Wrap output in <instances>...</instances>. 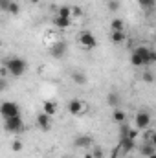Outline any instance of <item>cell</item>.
I'll use <instances>...</instances> for the list:
<instances>
[{
	"mask_svg": "<svg viewBox=\"0 0 156 158\" xmlns=\"http://www.w3.org/2000/svg\"><path fill=\"white\" fill-rule=\"evenodd\" d=\"M92 158H103V149H101V147H94Z\"/></svg>",
	"mask_w": 156,
	"mask_h": 158,
	"instance_id": "obj_24",
	"label": "cell"
},
{
	"mask_svg": "<svg viewBox=\"0 0 156 158\" xmlns=\"http://www.w3.org/2000/svg\"><path fill=\"white\" fill-rule=\"evenodd\" d=\"M70 9H72V17H81L83 15V11L79 9L77 6H70Z\"/></svg>",
	"mask_w": 156,
	"mask_h": 158,
	"instance_id": "obj_25",
	"label": "cell"
},
{
	"mask_svg": "<svg viewBox=\"0 0 156 158\" xmlns=\"http://www.w3.org/2000/svg\"><path fill=\"white\" fill-rule=\"evenodd\" d=\"M74 143H76V147H83V149H86V147L92 145V138H90V136H77Z\"/></svg>",
	"mask_w": 156,
	"mask_h": 158,
	"instance_id": "obj_12",
	"label": "cell"
},
{
	"mask_svg": "<svg viewBox=\"0 0 156 158\" xmlns=\"http://www.w3.org/2000/svg\"><path fill=\"white\" fill-rule=\"evenodd\" d=\"M57 15L63 17V19H72V9H70V6H59V7H57Z\"/></svg>",
	"mask_w": 156,
	"mask_h": 158,
	"instance_id": "obj_15",
	"label": "cell"
},
{
	"mask_svg": "<svg viewBox=\"0 0 156 158\" xmlns=\"http://www.w3.org/2000/svg\"><path fill=\"white\" fill-rule=\"evenodd\" d=\"M0 114L4 118H11V116H18L20 114V109L15 101H4L0 105Z\"/></svg>",
	"mask_w": 156,
	"mask_h": 158,
	"instance_id": "obj_2",
	"label": "cell"
},
{
	"mask_svg": "<svg viewBox=\"0 0 156 158\" xmlns=\"http://www.w3.org/2000/svg\"><path fill=\"white\" fill-rule=\"evenodd\" d=\"M53 26H57V28H61V30L70 28V26H72V19H63V17H59V15H53Z\"/></svg>",
	"mask_w": 156,
	"mask_h": 158,
	"instance_id": "obj_10",
	"label": "cell"
},
{
	"mask_svg": "<svg viewBox=\"0 0 156 158\" xmlns=\"http://www.w3.org/2000/svg\"><path fill=\"white\" fill-rule=\"evenodd\" d=\"M112 118H114V121L116 123H125V112L123 110H119V109H114V112H112Z\"/></svg>",
	"mask_w": 156,
	"mask_h": 158,
	"instance_id": "obj_19",
	"label": "cell"
},
{
	"mask_svg": "<svg viewBox=\"0 0 156 158\" xmlns=\"http://www.w3.org/2000/svg\"><path fill=\"white\" fill-rule=\"evenodd\" d=\"M147 158H156V153H153V155H151V156H147Z\"/></svg>",
	"mask_w": 156,
	"mask_h": 158,
	"instance_id": "obj_32",
	"label": "cell"
},
{
	"mask_svg": "<svg viewBox=\"0 0 156 158\" xmlns=\"http://www.w3.org/2000/svg\"><path fill=\"white\" fill-rule=\"evenodd\" d=\"M140 2V6L143 7V9H151L153 6H154V0H138Z\"/></svg>",
	"mask_w": 156,
	"mask_h": 158,
	"instance_id": "obj_22",
	"label": "cell"
},
{
	"mask_svg": "<svg viewBox=\"0 0 156 158\" xmlns=\"http://www.w3.org/2000/svg\"><path fill=\"white\" fill-rule=\"evenodd\" d=\"M6 88H7V79L0 77V92H2V90H6Z\"/></svg>",
	"mask_w": 156,
	"mask_h": 158,
	"instance_id": "obj_29",
	"label": "cell"
},
{
	"mask_svg": "<svg viewBox=\"0 0 156 158\" xmlns=\"http://www.w3.org/2000/svg\"><path fill=\"white\" fill-rule=\"evenodd\" d=\"M134 123H136V129H138V131L149 129V125H151V114H149L147 110H140V112L136 114Z\"/></svg>",
	"mask_w": 156,
	"mask_h": 158,
	"instance_id": "obj_5",
	"label": "cell"
},
{
	"mask_svg": "<svg viewBox=\"0 0 156 158\" xmlns=\"http://www.w3.org/2000/svg\"><path fill=\"white\" fill-rule=\"evenodd\" d=\"M110 40L114 44H121L123 40H127V35H125V31H110Z\"/></svg>",
	"mask_w": 156,
	"mask_h": 158,
	"instance_id": "obj_14",
	"label": "cell"
},
{
	"mask_svg": "<svg viewBox=\"0 0 156 158\" xmlns=\"http://www.w3.org/2000/svg\"><path fill=\"white\" fill-rule=\"evenodd\" d=\"M11 149H13L15 153H18V151H22V142H20V140H15V142L11 143Z\"/></svg>",
	"mask_w": 156,
	"mask_h": 158,
	"instance_id": "obj_23",
	"label": "cell"
},
{
	"mask_svg": "<svg viewBox=\"0 0 156 158\" xmlns=\"http://www.w3.org/2000/svg\"><path fill=\"white\" fill-rule=\"evenodd\" d=\"M130 63H132V66H136V68L145 66V64H143V61H142V57H140V55H136L134 52H132V55H130Z\"/></svg>",
	"mask_w": 156,
	"mask_h": 158,
	"instance_id": "obj_21",
	"label": "cell"
},
{
	"mask_svg": "<svg viewBox=\"0 0 156 158\" xmlns=\"http://www.w3.org/2000/svg\"><path fill=\"white\" fill-rule=\"evenodd\" d=\"M9 2H11V0H0V9H2V11H7Z\"/></svg>",
	"mask_w": 156,
	"mask_h": 158,
	"instance_id": "obj_28",
	"label": "cell"
},
{
	"mask_svg": "<svg viewBox=\"0 0 156 158\" xmlns=\"http://www.w3.org/2000/svg\"><path fill=\"white\" fill-rule=\"evenodd\" d=\"M79 42H81L84 48H96V46H97V40H96V37H94L88 30H83V31L79 33Z\"/></svg>",
	"mask_w": 156,
	"mask_h": 158,
	"instance_id": "obj_6",
	"label": "cell"
},
{
	"mask_svg": "<svg viewBox=\"0 0 156 158\" xmlns=\"http://www.w3.org/2000/svg\"><path fill=\"white\" fill-rule=\"evenodd\" d=\"M7 13H11V15H18V13H20V6H18L15 0H11L9 6H7Z\"/></svg>",
	"mask_w": 156,
	"mask_h": 158,
	"instance_id": "obj_20",
	"label": "cell"
},
{
	"mask_svg": "<svg viewBox=\"0 0 156 158\" xmlns=\"http://www.w3.org/2000/svg\"><path fill=\"white\" fill-rule=\"evenodd\" d=\"M0 46H2V40H0Z\"/></svg>",
	"mask_w": 156,
	"mask_h": 158,
	"instance_id": "obj_33",
	"label": "cell"
},
{
	"mask_svg": "<svg viewBox=\"0 0 156 158\" xmlns=\"http://www.w3.org/2000/svg\"><path fill=\"white\" fill-rule=\"evenodd\" d=\"M153 153H156V147L153 142H143L142 145H140V155L142 156H151Z\"/></svg>",
	"mask_w": 156,
	"mask_h": 158,
	"instance_id": "obj_9",
	"label": "cell"
},
{
	"mask_svg": "<svg viewBox=\"0 0 156 158\" xmlns=\"http://www.w3.org/2000/svg\"><path fill=\"white\" fill-rule=\"evenodd\" d=\"M37 125H39L42 131H50L51 129V116H48L44 112H39L37 114Z\"/></svg>",
	"mask_w": 156,
	"mask_h": 158,
	"instance_id": "obj_8",
	"label": "cell"
},
{
	"mask_svg": "<svg viewBox=\"0 0 156 158\" xmlns=\"http://www.w3.org/2000/svg\"><path fill=\"white\" fill-rule=\"evenodd\" d=\"M4 68L7 70L9 76H13V77H20V76L26 72L28 64H26V61L20 59V57H9V59L4 61Z\"/></svg>",
	"mask_w": 156,
	"mask_h": 158,
	"instance_id": "obj_1",
	"label": "cell"
},
{
	"mask_svg": "<svg viewBox=\"0 0 156 158\" xmlns=\"http://www.w3.org/2000/svg\"><path fill=\"white\" fill-rule=\"evenodd\" d=\"M66 50H68V44H66L64 40H55V42L50 46V55H51L53 59H61V57H64Z\"/></svg>",
	"mask_w": 156,
	"mask_h": 158,
	"instance_id": "obj_4",
	"label": "cell"
},
{
	"mask_svg": "<svg viewBox=\"0 0 156 158\" xmlns=\"http://www.w3.org/2000/svg\"><path fill=\"white\" fill-rule=\"evenodd\" d=\"M84 110H86V105H84L81 99H72V101L68 103V112H70V114H74V116L83 114Z\"/></svg>",
	"mask_w": 156,
	"mask_h": 158,
	"instance_id": "obj_7",
	"label": "cell"
},
{
	"mask_svg": "<svg viewBox=\"0 0 156 158\" xmlns=\"http://www.w3.org/2000/svg\"><path fill=\"white\" fill-rule=\"evenodd\" d=\"M143 81H145V83H153V79H154V76H153V74H151V72H145V74H143Z\"/></svg>",
	"mask_w": 156,
	"mask_h": 158,
	"instance_id": "obj_26",
	"label": "cell"
},
{
	"mask_svg": "<svg viewBox=\"0 0 156 158\" xmlns=\"http://www.w3.org/2000/svg\"><path fill=\"white\" fill-rule=\"evenodd\" d=\"M42 112L48 114V116H53V114L57 112V103H55V101H44V105H42Z\"/></svg>",
	"mask_w": 156,
	"mask_h": 158,
	"instance_id": "obj_11",
	"label": "cell"
},
{
	"mask_svg": "<svg viewBox=\"0 0 156 158\" xmlns=\"http://www.w3.org/2000/svg\"><path fill=\"white\" fill-rule=\"evenodd\" d=\"M72 79H74V83H76V85H84V83H86V74L76 70V72L72 74Z\"/></svg>",
	"mask_w": 156,
	"mask_h": 158,
	"instance_id": "obj_17",
	"label": "cell"
},
{
	"mask_svg": "<svg viewBox=\"0 0 156 158\" xmlns=\"http://www.w3.org/2000/svg\"><path fill=\"white\" fill-rule=\"evenodd\" d=\"M119 147H121L123 153H130V151L134 149V140H130V138H121Z\"/></svg>",
	"mask_w": 156,
	"mask_h": 158,
	"instance_id": "obj_13",
	"label": "cell"
},
{
	"mask_svg": "<svg viewBox=\"0 0 156 158\" xmlns=\"http://www.w3.org/2000/svg\"><path fill=\"white\" fill-rule=\"evenodd\" d=\"M30 2H31V4H39L40 0H30Z\"/></svg>",
	"mask_w": 156,
	"mask_h": 158,
	"instance_id": "obj_30",
	"label": "cell"
},
{
	"mask_svg": "<svg viewBox=\"0 0 156 158\" xmlns=\"http://www.w3.org/2000/svg\"><path fill=\"white\" fill-rule=\"evenodd\" d=\"M107 103H109L112 109H117V107H119V96H117L116 92H110V94L107 96Z\"/></svg>",
	"mask_w": 156,
	"mask_h": 158,
	"instance_id": "obj_16",
	"label": "cell"
},
{
	"mask_svg": "<svg viewBox=\"0 0 156 158\" xmlns=\"http://www.w3.org/2000/svg\"><path fill=\"white\" fill-rule=\"evenodd\" d=\"M117 7H119L117 0H110V2H109V9H110V11H116Z\"/></svg>",
	"mask_w": 156,
	"mask_h": 158,
	"instance_id": "obj_27",
	"label": "cell"
},
{
	"mask_svg": "<svg viewBox=\"0 0 156 158\" xmlns=\"http://www.w3.org/2000/svg\"><path fill=\"white\" fill-rule=\"evenodd\" d=\"M117 156V151H114V153H112V158H116Z\"/></svg>",
	"mask_w": 156,
	"mask_h": 158,
	"instance_id": "obj_31",
	"label": "cell"
},
{
	"mask_svg": "<svg viewBox=\"0 0 156 158\" xmlns=\"http://www.w3.org/2000/svg\"><path fill=\"white\" fill-rule=\"evenodd\" d=\"M22 127H24V121H22V118H20V114H18V116L6 118L4 129H6L7 132H18V131H22Z\"/></svg>",
	"mask_w": 156,
	"mask_h": 158,
	"instance_id": "obj_3",
	"label": "cell"
},
{
	"mask_svg": "<svg viewBox=\"0 0 156 158\" xmlns=\"http://www.w3.org/2000/svg\"><path fill=\"white\" fill-rule=\"evenodd\" d=\"M110 30H112V31H123V30H125L123 20H121V19H114V20L110 22Z\"/></svg>",
	"mask_w": 156,
	"mask_h": 158,
	"instance_id": "obj_18",
	"label": "cell"
}]
</instances>
